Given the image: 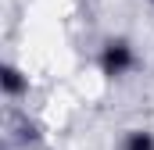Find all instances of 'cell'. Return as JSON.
Returning <instances> with one entry per match:
<instances>
[{
	"label": "cell",
	"mask_w": 154,
	"mask_h": 150,
	"mask_svg": "<svg viewBox=\"0 0 154 150\" xmlns=\"http://www.w3.org/2000/svg\"><path fill=\"white\" fill-rule=\"evenodd\" d=\"M0 93L7 97V100H22V97H29V75L22 72L18 64H0Z\"/></svg>",
	"instance_id": "3"
},
{
	"label": "cell",
	"mask_w": 154,
	"mask_h": 150,
	"mask_svg": "<svg viewBox=\"0 0 154 150\" xmlns=\"http://www.w3.org/2000/svg\"><path fill=\"white\" fill-rule=\"evenodd\" d=\"M122 150H154V132L151 129H125Z\"/></svg>",
	"instance_id": "4"
},
{
	"label": "cell",
	"mask_w": 154,
	"mask_h": 150,
	"mask_svg": "<svg viewBox=\"0 0 154 150\" xmlns=\"http://www.w3.org/2000/svg\"><path fill=\"white\" fill-rule=\"evenodd\" d=\"M7 143L18 150H36L43 143V129H39L36 118H29L25 111L11 114V125H7Z\"/></svg>",
	"instance_id": "2"
},
{
	"label": "cell",
	"mask_w": 154,
	"mask_h": 150,
	"mask_svg": "<svg viewBox=\"0 0 154 150\" xmlns=\"http://www.w3.org/2000/svg\"><path fill=\"white\" fill-rule=\"evenodd\" d=\"M136 64H140V54H136L133 39L125 36H108L97 50V68L104 79H125Z\"/></svg>",
	"instance_id": "1"
},
{
	"label": "cell",
	"mask_w": 154,
	"mask_h": 150,
	"mask_svg": "<svg viewBox=\"0 0 154 150\" xmlns=\"http://www.w3.org/2000/svg\"><path fill=\"white\" fill-rule=\"evenodd\" d=\"M151 4H154V0H151Z\"/></svg>",
	"instance_id": "5"
}]
</instances>
